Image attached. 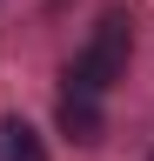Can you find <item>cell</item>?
I'll use <instances>...</instances> for the list:
<instances>
[{
	"label": "cell",
	"instance_id": "cell-3",
	"mask_svg": "<svg viewBox=\"0 0 154 161\" xmlns=\"http://www.w3.org/2000/svg\"><path fill=\"white\" fill-rule=\"evenodd\" d=\"M0 154L7 161H47L40 154V134H34L27 121H7V128H0Z\"/></svg>",
	"mask_w": 154,
	"mask_h": 161
},
{
	"label": "cell",
	"instance_id": "cell-4",
	"mask_svg": "<svg viewBox=\"0 0 154 161\" xmlns=\"http://www.w3.org/2000/svg\"><path fill=\"white\" fill-rule=\"evenodd\" d=\"M147 161H154V154H147Z\"/></svg>",
	"mask_w": 154,
	"mask_h": 161
},
{
	"label": "cell",
	"instance_id": "cell-2",
	"mask_svg": "<svg viewBox=\"0 0 154 161\" xmlns=\"http://www.w3.org/2000/svg\"><path fill=\"white\" fill-rule=\"evenodd\" d=\"M54 121H61V134H67V141H81V148H94V141L107 134V121H101V101H94V94H81V87H67V94H61Z\"/></svg>",
	"mask_w": 154,
	"mask_h": 161
},
{
	"label": "cell",
	"instance_id": "cell-1",
	"mask_svg": "<svg viewBox=\"0 0 154 161\" xmlns=\"http://www.w3.org/2000/svg\"><path fill=\"white\" fill-rule=\"evenodd\" d=\"M127 54H134L127 14H101V20H94V34H87V47L74 54V67H67V87H81V94L114 87V80L127 74Z\"/></svg>",
	"mask_w": 154,
	"mask_h": 161
}]
</instances>
